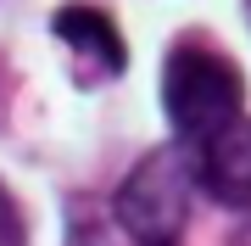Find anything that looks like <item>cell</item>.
<instances>
[{"label":"cell","instance_id":"obj_1","mask_svg":"<svg viewBox=\"0 0 251 246\" xmlns=\"http://www.w3.org/2000/svg\"><path fill=\"white\" fill-rule=\"evenodd\" d=\"M240 67L229 56H218L201 39H184V45L168 51V67H162V107H168V123L179 129V140H206L224 123L240 118Z\"/></svg>","mask_w":251,"mask_h":246},{"label":"cell","instance_id":"obj_2","mask_svg":"<svg viewBox=\"0 0 251 246\" xmlns=\"http://www.w3.org/2000/svg\"><path fill=\"white\" fill-rule=\"evenodd\" d=\"M190 179L196 168L184 163L179 146H162L123 179L117 191V224L134 235V246H173L190 219Z\"/></svg>","mask_w":251,"mask_h":246},{"label":"cell","instance_id":"obj_3","mask_svg":"<svg viewBox=\"0 0 251 246\" xmlns=\"http://www.w3.org/2000/svg\"><path fill=\"white\" fill-rule=\"evenodd\" d=\"M196 179L212 191V201L251 213V118H234V123L218 129V135L201 140Z\"/></svg>","mask_w":251,"mask_h":246},{"label":"cell","instance_id":"obj_4","mask_svg":"<svg viewBox=\"0 0 251 246\" xmlns=\"http://www.w3.org/2000/svg\"><path fill=\"white\" fill-rule=\"evenodd\" d=\"M56 39L73 51L84 84L117 79V73H123V62H128L123 34H117L112 17H106V11H95V6H62V11H56Z\"/></svg>","mask_w":251,"mask_h":246},{"label":"cell","instance_id":"obj_5","mask_svg":"<svg viewBox=\"0 0 251 246\" xmlns=\"http://www.w3.org/2000/svg\"><path fill=\"white\" fill-rule=\"evenodd\" d=\"M0 246H28V229H23V213H17V201L6 196V185H0Z\"/></svg>","mask_w":251,"mask_h":246}]
</instances>
